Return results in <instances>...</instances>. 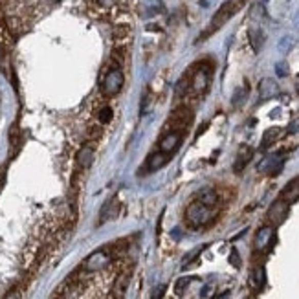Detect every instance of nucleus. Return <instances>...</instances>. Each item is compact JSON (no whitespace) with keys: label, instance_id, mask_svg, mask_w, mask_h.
I'll return each mask as SVG.
<instances>
[{"label":"nucleus","instance_id":"f257e3e1","mask_svg":"<svg viewBox=\"0 0 299 299\" xmlns=\"http://www.w3.org/2000/svg\"><path fill=\"white\" fill-rule=\"evenodd\" d=\"M215 215H217L215 207H209L206 204L195 200L185 209V222H187L189 228L198 229V228H204L206 224H209L215 219Z\"/></svg>","mask_w":299,"mask_h":299},{"label":"nucleus","instance_id":"f03ea898","mask_svg":"<svg viewBox=\"0 0 299 299\" xmlns=\"http://www.w3.org/2000/svg\"><path fill=\"white\" fill-rule=\"evenodd\" d=\"M123 83H125V75L123 72L119 70V68H112L109 70V74L105 75V79H103V94L106 97H114L121 92V88H123Z\"/></svg>","mask_w":299,"mask_h":299},{"label":"nucleus","instance_id":"7ed1b4c3","mask_svg":"<svg viewBox=\"0 0 299 299\" xmlns=\"http://www.w3.org/2000/svg\"><path fill=\"white\" fill-rule=\"evenodd\" d=\"M239 6H241V4H239V0H228V2H224V4L220 6L219 11H217V13L213 15L211 30H219L220 26H224L226 22H228L229 18H231L235 13H237Z\"/></svg>","mask_w":299,"mask_h":299},{"label":"nucleus","instance_id":"20e7f679","mask_svg":"<svg viewBox=\"0 0 299 299\" xmlns=\"http://www.w3.org/2000/svg\"><path fill=\"white\" fill-rule=\"evenodd\" d=\"M110 261H112V255H110L106 250L94 251L92 255L84 261L83 268L87 270V272H99V270H103V268H106V266H109Z\"/></svg>","mask_w":299,"mask_h":299},{"label":"nucleus","instance_id":"39448f33","mask_svg":"<svg viewBox=\"0 0 299 299\" xmlns=\"http://www.w3.org/2000/svg\"><path fill=\"white\" fill-rule=\"evenodd\" d=\"M209 79H211V70L206 68V66L198 68L193 74V77H191V83H189L191 90H193L195 94L206 92V88L209 87Z\"/></svg>","mask_w":299,"mask_h":299},{"label":"nucleus","instance_id":"423d86ee","mask_svg":"<svg viewBox=\"0 0 299 299\" xmlns=\"http://www.w3.org/2000/svg\"><path fill=\"white\" fill-rule=\"evenodd\" d=\"M180 143H182V132L171 131L169 134H165V136L162 138V141H160V145H158V151L171 156V154L180 147Z\"/></svg>","mask_w":299,"mask_h":299},{"label":"nucleus","instance_id":"0eeeda50","mask_svg":"<svg viewBox=\"0 0 299 299\" xmlns=\"http://www.w3.org/2000/svg\"><path fill=\"white\" fill-rule=\"evenodd\" d=\"M286 215H288V202H285L283 198L275 200L268 209V220L273 224H281L283 220L286 219Z\"/></svg>","mask_w":299,"mask_h":299},{"label":"nucleus","instance_id":"6e6552de","mask_svg":"<svg viewBox=\"0 0 299 299\" xmlns=\"http://www.w3.org/2000/svg\"><path fill=\"white\" fill-rule=\"evenodd\" d=\"M283 167V160L279 158V154H273V156H266L263 162L257 165L259 171H266V173H279Z\"/></svg>","mask_w":299,"mask_h":299},{"label":"nucleus","instance_id":"1a4fd4ad","mask_svg":"<svg viewBox=\"0 0 299 299\" xmlns=\"http://www.w3.org/2000/svg\"><path fill=\"white\" fill-rule=\"evenodd\" d=\"M118 200L116 198H110V200H106L105 206L101 207V217H99V224H105V222H109V220H112L116 215H118Z\"/></svg>","mask_w":299,"mask_h":299},{"label":"nucleus","instance_id":"9d476101","mask_svg":"<svg viewBox=\"0 0 299 299\" xmlns=\"http://www.w3.org/2000/svg\"><path fill=\"white\" fill-rule=\"evenodd\" d=\"M273 239V229L270 226H264L257 231V237H255V248L257 250H264V248L270 246V242Z\"/></svg>","mask_w":299,"mask_h":299},{"label":"nucleus","instance_id":"9b49d317","mask_svg":"<svg viewBox=\"0 0 299 299\" xmlns=\"http://www.w3.org/2000/svg\"><path fill=\"white\" fill-rule=\"evenodd\" d=\"M169 154H165V153H154V154H151L149 156V162H147V169L149 171H158V169H162L165 163L169 162Z\"/></svg>","mask_w":299,"mask_h":299},{"label":"nucleus","instance_id":"f8f14e48","mask_svg":"<svg viewBox=\"0 0 299 299\" xmlns=\"http://www.w3.org/2000/svg\"><path fill=\"white\" fill-rule=\"evenodd\" d=\"M281 198L285 200V202H288V204L299 200V178H295V180H292L290 184L286 185L285 189H283Z\"/></svg>","mask_w":299,"mask_h":299},{"label":"nucleus","instance_id":"ddd939ff","mask_svg":"<svg viewBox=\"0 0 299 299\" xmlns=\"http://www.w3.org/2000/svg\"><path fill=\"white\" fill-rule=\"evenodd\" d=\"M197 200L209 207H215L217 200H219V195H217V191L213 189V187H204V189L197 195Z\"/></svg>","mask_w":299,"mask_h":299},{"label":"nucleus","instance_id":"4468645a","mask_svg":"<svg viewBox=\"0 0 299 299\" xmlns=\"http://www.w3.org/2000/svg\"><path fill=\"white\" fill-rule=\"evenodd\" d=\"M279 92V88L277 84L273 83L272 79H263L259 84V94L263 99H270V97H273L275 94Z\"/></svg>","mask_w":299,"mask_h":299},{"label":"nucleus","instance_id":"2eb2a0df","mask_svg":"<svg viewBox=\"0 0 299 299\" xmlns=\"http://www.w3.org/2000/svg\"><path fill=\"white\" fill-rule=\"evenodd\" d=\"M250 160H251V149H250V147H241V151H239V154H237V160H235L233 169L237 173H241L242 169L248 165V162H250Z\"/></svg>","mask_w":299,"mask_h":299},{"label":"nucleus","instance_id":"dca6fc26","mask_svg":"<svg viewBox=\"0 0 299 299\" xmlns=\"http://www.w3.org/2000/svg\"><path fill=\"white\" fill-rule=\"evenodd\" d=\"M248 37H250V44H251V48H253V52H261V48H263V44H264L263 30H261V28H251Z\"/></svg>","mask_w":299,"mask_h":299},{"label":"nucleus","instance_id":"f3484780","mask_svg":"<svg viewBox=\"0 0 299 299\" xmlns=\"http://www.w3.org/2000/svg\"><path fill=\"white\" fill-rule=\"evenodd\" d=\"M127 286H129V273H121L118 279H116L114 286H112V292H114L116 299H121L127 292Z\"/></svg>","mask_w":299,"mask_h":299},{"label":"nucleus","instance_id":"a211bd4d","mask_svg":"<svg viewBox=\"0 0 299 299\" xmlns=\"http://www.w3.org/2000/svg\"><path fill=\"white\" fill-rule=\"evenodd\" d=\"M77 160H79V163L83 165V169L90 167L92 162H94V149L92 147H83L81 153H79V156H77Z\"/></svg>","mask_w":299,"mask_h":299},{"label":"nucleus","instance_id":"6ab92c4d","mask_svg":"<svg viewBox=\"0 0 299 299\" xmlns=\"http://www.w3.org/2000/svg\"><path fill=\"white\" fill-rule=\"evenodd\" d=\"M279 134V129H270V131L264 132V136H263V149H266V147H270L273 143V140L277 138Z\"/></svg>","mask_w":299,"mask_h":299},{"label":"nucleus","instance_id":"aec40b11","mask_svg":"<svg viewBox=\"0 0 299 299\" xmlns=\"http://www.w3.org/2000/svg\"><path fill=\"white\" fill-rule=\"evenodd\" d=\"M251 285L255 286V288H261L264 285V268H257L251 275Z\"/></svg>","mask_w":299,"mask_h":299},{"label":"nucleus","instance_id":"412c9836","mask_svg":"<svg viewBox=\"0 0 299 299\" xmlns=\"http://www.w3.org/2000/svg\"><path fill=\"white\" fill-rule=\"evenodd\" d=\"M246 96H248V88H239L237 92L233 94V105L239 106L242 101H246Z\"/></svg>","mask_w":299,"mask_h":299},{"label":"nucleus","instance_id":"4be33fe9","mask_svg":"<svg viewBox=\"0 0 299 299\" xmlns=\"http://www.w3.org/2000/svg\"><path fill=\"white\" fill-rule=\"evenodd\" d=\"M189 283H191V277H182V279H178V281H176V285H175V292L178 295H182V294H184L185 288H187V285H189Z\"/></svg>","mask_w":299,"mask_h":299},{"label":"nucleus","instance_id":"5701e85b","mask_svg":"<svg viewBox=\"0 0 299 299\" xmlns=\"http://www.w3.org/2000/svg\"><path fill=\"white\" fill-rule=\"evenodd\" d=\"M110 119H112V109L105 106V109L99 112V121H101V123H109Z\"/></svg>","mask_w":299,"mask_h":299},{"label":"nucleus","instance_id":"b1692460","mask_svg":"<svg viewBox=\"0 0 299 299\" xmlns=\"http://www.w3.org/2000/svg\"><path fill=\"white\" fill-rule=\"evenodd\" d=\"M292 44H294V40H292L290 37H285V39L281 40V44H279V48H281V52H288Z\"/></svg>","mask_w":299,"mask_h":299},{"label":"nucleus","instance_id":"393cba45","mask_svg":"<svg viewBox=\"0 0 299 299\" xmlns=\"http://www.w3.org/2000/svg\"><path fill=\"white\" fill-rule=\"evenodd\" d=\"M275 72H277L279 77H285V75L288 74V70H286V65H285V62H277V66H275Z\"/></svg>","mask_w":299,"mask_h":299},{"label":"nucleus","instance_id":"a878e982","mask_svg":"<svg viewBox=\"0 0 299 299\" xmlns=\"http://www.w3.org/2000/svg\"><path fill=\"white\" fill-rule=\"evenodd\" d=\"M163 292H165V286H158L156 290L153 292V295H151V299H162L163 297Z\"/></svg>","mask_w":299,"mask_h":299},{"label":"nucleus","instance_id":"bb28decb","mask_svg":"<svg viewBox=\"0 0 299 299\" xmlns=\"http://www.w3.org/2000/svg\"><path fill=\"white\" fill-rule=\"evenodd\" d=\"M297 131H299V119H295V121H292V123H290V129H288V132L292 134V132H297Z\"/></svg>","mask_w":299,"mask_h":299},{"label":"nucleus","instance_id":"cd10ccee","mask_svg":"<svg viewBox=\"0 0 299 299\" xmlns=\"http://www.w3.org/2000/svg\"><path fill=\"white\" fill-rule=\"evenodd\" d=\"M231 263H233V266H239V264H241V263H239V253H237V251H231Z\"/></svg>","mask_w":299,"mask_h":299},{"label":"nucleus","instance_id":"c85d7f7f","mask_svg":"<svg viewBox=\"0 0 299 299\" xmlns=\"http://www.w3.org/2000/svg\"><path fill=\"white\" fill-rule=\"evenodd\" d=\"M8 299H20V297H18V294H9Z\"/></svg>","mask_w":299,"mask_h":299},{"label":"nucleus","instance_id":"c756f323","mask_svg":"<svg viewBox=\"0 0 299 299\" xmlns=\"http://www.w3.org/2000/svg\"><path fill=\"white\" fill-rule=\"evenodd\" d=\"M295 22H297V26H299V15H297V20H295Z\"/></svg>","mask_w":299,"mask_h":299}]
</instances>
